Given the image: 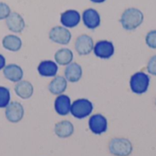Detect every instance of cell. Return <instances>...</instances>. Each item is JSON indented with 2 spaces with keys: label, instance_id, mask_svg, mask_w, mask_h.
<instances>
[{
  "label": "cell",
  "instance_id": "obj_2",
  "mask_svg": "<svg viewBox=\"0 0 156 156\" xmlns=\"http://www.w3.org/2000/svg\"><path fill=\"white\" fill-rule=\"evenodd\" d=\"M151 79L149 75L143 71L134 73L130 80V88L132 91L135 94L142 95L145 93L150 86Z\"/></svg>",
  "mask_w": 156,
  "mask_h": 156
},
{
  "label": "cell",
  "instance_id": "obj_26",
  "mask_svg": "<svg viewBox=\"0 0 156 156\" xmlns=\"http://www.w3.org/2000/svg\"><path fill=\"white\" fill-rule=\"evenodd\" d=\"M5 67V58L3 55L0 54V70Z\"/></svg>",
  "mask_w": 156,
  "mask_h": 156
},
{
  "label": "cell",
  "instance_id": "obj_15",
  "mask_svg": "<svg viewBox=\"0 0 156 156\" xmlns=\"http://www.w3.org/2000/svg\"><path fill=\"white\" fill-rule=\"evenodd\" d=\"M58 70V64L52 60H43L37 66V71L42 77H55Z\"/></svg>",
  "mask_w": 156,
  "mask_h": 156
},
{
  "label": "cell",
  "instance_id": "obj_11",
  "mask_svg": "<svg viewBox=\"0 0 156 156\" xmlns=\"http://www.w3.org/2000/svg\"><path fill=\"white\" fill-rule=\"evenodd\" d=\"M82 21L89 29H95L101 25V16L97 10L88 8L82 14Z\"/></svg>",
  "mask_w": 156,
  "mask_h": 156
},
{
  "label": "cell",
  "instance_id": "obj_21",
  "mask_svg": "<svg viewBox=\"0 0 156 156\" xmlns=\"http://www.w3.org/2000/svg\"><path fill=\"white\" fill-rule=\"evenodd\" d=\"M55 60L56 63L58 65L67 66L70 64L71 61L73 60V53L69 48H60L55 53Z\"/></svg>",
  "mask_w": 156,
  "mask_h": 156
},
{
  "label": "cell",
  "instance_id": "obj_17",
  "mask_svg": "<svg viewBox=\"0 0 156 156\" xmlns=\"http://www.w3.org/2000/svg\"><path fill=\"white\" fill-rule=\"evenodd\" d=\"M15 92L19 98L23 100H27V99L31 98V96L33 95L34 88H33V85L29 81L20 80L16 82L15 86Z\"/></svg>",
  "mask_w": 156,
  "mask_h": 156
},
{
  "label": "cell",
  "instance_id": "obj_1",
  "mask_svg": "<svg viewBox=\"0 0 156 156\" xmlns=\"http://www.w3.org/2000/svg\"><path fill=\"white\" fill-rule=\"evenodd\" d=\"M144 18V14L140 9L131 7L124 10V12L121 16L120 21L122 27L125 30L132 31L136 29L143 24Z\"/></svg>",
  "mask_w": 156,
  "mask_h": 156
},
{
  "label": "cell",
  "instance_id": "obj_8",
  "mask_svg": "<svg viewBox=\"0 0 156 156\" xmlns=\"http://www.w3.org/2000/svg\"><path fill=\"white\" fill-rule=\"evenodd\" d=\"M94 48V42L91 37L88 35H80L75 42V49L80 56H86L91 53Z\"/></svg>",
  "mask_w": 156,
  "mask_h": 156
},
{
  "label": "cell",
  "instance_id": "obj_14",
  "mask_svg": "<svg viewBox=\"0 0 156 156\" xmlns=\"http://www.w3.org/2000/svg\"><path fill=\"white\" fill-rule=\"evenodd\" d=\"M3 73L5 79L12 82H18L22 80L24 71L22 68L16 64H9L3 69Z\"/></svg>",
  "mask_w": 156,
  "mask_h": 156
},
{
  "label": "cell",
  "instance_id": "obj_3",
  "mask_svg": "<svg viewBox=\"0 0 156 156\" xmlns=\"http://www.w3.org/2000/svg\"><path fill=\"white\" fill-rule=\"evenodd\" d=\"M93 104L87 99H79L71 103L70 113L77 119H84L91 114Z\"/></svg>",
  "mask_w": 156,
  "mask_h": 156
},
{
  "label": "cell",
  "instance_id": "obj_27",
  "mask_svg": "<svg viewBox=\"0 0 156 156\" xmlns=\"http://www.w3.org/2000/svg\"><path fill=\"white\" fill-rule=\"evenodd\" d=\"M92 3H96V4H101V3H103L105 2L106 0H90Z\"/></svg>",
  "mask_w": 156,
  "mask_h": 156
},
{
  "label": "cell",
  "instance_id": "obj_4",
  "mask_svg": "<svg viewBox=\"0 0 156 156\" xmlns=\"http://www.w3.org/2000/svg\"><path fill=\"white\" fill-rule=\"evenodd\" d=\"M109 150L115 156H129L133 152V144L127 139L114 138L109 144Z\"/></svg>",
  "mask_w": 156,
  "mask_h": 156
},
{
  "label": "cell",
  "instance_id": "obj_22",
  "mask_svg": "<svg viewBox=\"0 0 156 156\" xmlns=\"http://www.w3.org/2000/svg\"><path fill=\"white\" fill-rule=\"evenodd\" d=\"M10 91L7 88L0 86V108H5L10 102Z\"/></svg>",
  "mask_w": 156,
  "mask_h": 156
},
{
  "label": "cell",
  "instance_id": "obj_18",
  "mask_svg": "<svg viewBox=\"0 0 156 156\" xmlns=\"http://www.w3.org/2000/svg\"><path fill=\"white\" fill-rule=\"evenodd\" d=\"M68 80L65 77L62 76H55L54 79L48 84V90L54 95H60L62 94L67 87H68Z\"/></svg>",
  "mask_w": 156,
  "mask_h": 156
},
{
  "label": "cell",
  "instance_id": "obj_9",
  "mask_svg": "<svg viewBox=\"0 0 156 156\" xmlns=\"http://www.w3.org/2000/svg\"><path fill=\"white\" fill-rule=\"evenodd\" d=\"M89 127L92 133L97 135L102 134L108 129L107 119L101 114H94L89 120Z\"/></svg>",
  "mask_w": 156,
  "mask_h": 156
},
{
  "label": "cell",
  "instance_id": "obj_20",
  "mask_svg": "<svg viewBox=\"0 0 156 156\" xmlns=\"http://www.w3.org/2000/svg\"><path fill=\"white\" fill-rule=\"evenodd\" d=\"M2 44L5 49L13 52H16L20 50V48H22V40L20 39L19 37L15 35L5 36L2 40Z\"/></svg>",
  "mask_w": 156,
  "mask_h": 156
},
{
  "label": "cell",
  "instance_id": "obj_16",
  "mask_svg": "<svg viewBox=\"0 0 156 156\" xmlns=\"http://www.w3.org/2000/svg\"><path fill=\"white\" fill-rule=\"evenodd\" d=\"M65 78L68 81L75 83L78 82L82 77V68L78 63H70L65 69Z\"/></svg>",
  "mask_w": 156,
  "mask_h": 156
},
{
  "label": "cell",
  "instance_id": "obj_19",
  "mask_svg": "<svg viewBox=\"0 0 156 156\" xmlns=\"http://www.w3.org/2000/svg\"><path fill=\"white\" fill-rule=\"evenodd\" d=\"M74 133V126L69 121H61L55 125V133L59 138H69Z\"/></svg>",
  "mask_w": 156,
  "mask_h": 156
},
{
  "label": "cell",
  "instance_id": "obj_10",
  "mask_svg": "<svg viewBox=\"0 0 156 156\" xmlns=\"http://www.w3.org/2000/svg\"><path fill=\"white\" fill-rule=\"evenodd\" d=\"M5 24L7 28L14 33H20L25 28L24 18L16 12H12L5 18Z\"/></svg>",
  "mask_w": 156,
  "mask_h": 156
},
{
  "label": "cell",
  "instance_id": "obj_7",
  "mask_svg": "<svg viewBox=\"0 0 156 156\" xmlns=\"http://www.w3.org/2000/svg\"><path fill=\"white\" fill-rule=\"evenodd\" d=\"M5 118L13 123L19 122L24 117V108L18 101H12L5 107Z\"/></svg>",
  "mask_w": 156,
  "mask_h": 156
},
{
  "label": "cell",
  "instance_id": "obj_24",
  "mask_svg": "<svg viewBox=\"0 0 156 156\" xmlns=\"http://www.w3.org/2000/svg\"><path fill=\"white\" fill-rule=\"evenodd\" d=\"M146 69H147V71L150 73V75L156 76V55L153 56L149 59Z\"/></svg>",
  "mask_w": 156,
  "mask_h": 156
},
{
  "label": "cell",
  "instance_id": "obj_12",
  "mask_svg": "<svg viewBox=\"0 0 156 156\" xmlns=\"http://www.w3.org/2000/svg\"><path fill=\"white\" fill-rule=\"evenodd\" d=\"M60 22L63 27L72 28L77 27L80 22V14L74 9H69L63 12L60 16Z\"/></svg>",
  "mask_w": 156,
  "mask_h": 156
},
{
  "label": "cell",
  "instance_id": "obj_28",
  "mask_svg": "<svg viewBox=\"0 0 156 156\" xmlns=\"http://www.w3.org/2000/svg\"><path fill=\"white\" fill-rule=\"evenodd\" d=\"M155 106H156V99H155Z\"/></svg>",
  "mask_w": 156,
  "mask_h": 156
},
{
  "label": "cell",
  "instance_id": "obj_25",
  "mask_svg": "<svg viewBox=\"0 0 156 156\" xmlns=\"http://www.w3.org/2000/svg\"><path fill=\"white\" fill-rule=\"evenodd\" d=\"M10 13H11L10 7L5 3L0 2V20L5 19L9 16Z\"/></svg>",
  "mask_w": 156,
  "mask_h": 156
},
{
  "label": "cell",
  "instance_id": "obj_5",
  "mask_svg": "<svg viewBox=\"0 0 156 156\" xmlns=\"http://www.w3.org/2000/svg\"><path fill=\"white\" fill-rule=\"evenodd\" d=\"M114 45L112 41L109 40H100L94 45L93 48L95 56L102 59L111 58L114 55Z\"/></svg>",
  "mask_w": 156,
  "mask_h": 156
},
{
  "label": "cell",
  "instance_id": "obj_6",
  "mask_svg": "<svg viewBox=\"0 0 156 156\" xmlns=\"http://www.w3.org/2000/svg\"><path fill=\"white\" fill-rule=\"evenodd\" d=\"M48 37L50 40H52L55 43L60 45H67L69 43L71 39V33L67 27L57 26L51 28Z\"/></svg>",
  "mask_w": 156,
  "mask_h": 156
},
{
  "label": "cell",
  "instance_id": "obj_23",
  "mask_svg": "<svg viewBox=\"0 0 156 156\" xmlns=\"http://www.w3.org/2000/svg\"><path fill=\"white\" fill-rule=\"evenodd\" d=\"M147 46L153 49H156V30H151L147 33L145 37Z\"/></svg>",
  "mask_w": 156,
  "mask_h": 156
},
{
  "label": "cell",
  "instance_id": "obj_13",
  "mask_svg": "<svg viewBox=\"0 0 156 156\" xmlns=\"http://www.w3.org/2000/svg\"><path fill=\"white\" fill-rule=\"evenodd\" d=\"M54 107L58 114L61 116L68 115L70 112V108H71L70 98L68 95H64V94L58 95V97L55 100Z\"/></svg>",
  "mask_w": 156,
  "mask_h": 156
}]
</instances>
